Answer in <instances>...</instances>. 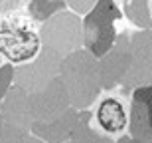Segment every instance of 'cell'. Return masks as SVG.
Wrapping results in <instances>:
<instances>
[{
	"label": "cell",
	"instance_id": "cell-1",
	"mask_svg": "<svg viewBox=\"0 0 152 143\" xmlns=\"http://www.w3.org/2000/svg\"><path fill=\"white\" fill-rule=\"evenodd\" d=\"M39 34L34 24L18 16L0 20V54L12 64H24L38 56Z\"/></svg>",
	"mask_w": 152,
	"mask_h": 143
},
{
	"label": "cell",
	"instance_id": "cell-2",
	"mask_svg": "<svg viewBox=\"0 0 152 143\" xmlns=\"http://www.w3.org/2000/svg\"><path fill=\"white\" fill-rule=\"evenodd\" d=\"M121 16L113 0H99L89 16L85 18V44L93 50V54L103 56L111 48L115 38L113 20Z\"/></svg>",
	"mask_w": 152,
	"mask_h": 143
},
{
	"label": "cell",
	"instance_id": "cell-3",
	"mask_svg": "<svg viewBox=\"0 0 152 143\" xmlns=\"http://www.w3.org/2000/svg\"><path fill=\"white\" fill-rule=\"evenodd\" d=\"M95 123L109 135H121L130 123V109L123 97L107 93L95 105Z\"/></svg>",
	"mask_w": 152,
	"mask_h": 143
},
{
	"label": "cell",
	"instance_id": "cell-4",
	"mask_svg": "<svg viewBox=\"0 0 152 143\" xmlns=\"http://www.w3.org/2000/svg\"><path fill=\"white\" fill-rule=\"evenodd\" d=\"M130 131L136 137L152 135V86L136 90L130 103Z\"/></svg>",
	"mask_w": 152,
	"mask_h": 143
},
{
	"label": "cell",
	"instance_id": "cell-5",
	"mask_svg": "<svg viewBox=\"0 0 152 143\" xmlns=\"http://www.w3.org/2000/svg\"><path fill=\"white\" fill-rule=\"evenodd\" d=\"M30 0H0V16H8L12 12L20 10L28 4Z\"/></svg>",
	"mask_w": 152,
	"mask_h": 143
},
{
	"label": "cell",
	"instance_id": "cell-6",
	"mask_svg": "<svg viewBox=\"0 0 152 143\" xmlns=\"http://www.w3.org/2000/svg\"><path fill=\"white\" fill-rule=\"evenodd\" d=\"M150 14H152V0H150Z\"/></svg>",
	"mask_w": 152,
	"mask_h": 143
}]
</instances>
